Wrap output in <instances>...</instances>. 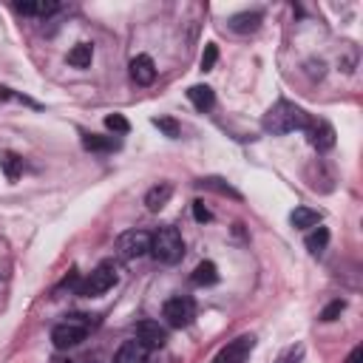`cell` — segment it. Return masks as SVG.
<instances>
[{
  "label": "cell",
  "instance_id": "1",
  "mask_svg": "<svg viewBox=\"0 0 363 363\" xmlns=\"http://www.w3.org/2000/svg\"><path fill=\"white\" fill-rule=\"evenodd\" d=\"M261 125H264L267 133H272V136H284V133H289V130H301V128H306V125H309V116H306V111L298 108L295 102H289V99H278V102L264 113Z\"/></svg>",
  "mask_w": 363,
  "mask_h": 363
},
{
  "label": "cell",
  "instance_id": "2",
  "mask_svg": "<svg viewBox=\"0 0 363 363\" xmlns=\"http://www.w3.org/2000/svg\"><path fill=\"white\" fill-rule=\"evenodd\" d=\"M150 252L159 264H176L184 255V241L176 227H159L156 235H150Z\"/></svg>",
  "mask_w": 363,
  "mask_h": 363
},
{
  "label": "cell",
  "instance_id": "3",
  "mask_svg": "<svg viewBox=\"0 0 363 363\" xmlns=\"http://www.w3.org/2000/svg\"><path fill=\"white\" fill-rule=\"evenodd\" d=\"M88 329H91V323L85 320V315H71V318H65L62 323H57L51 329V340H54L57 349H71V346L85 340Z\"/></svg>",
  "mask_w": 363,
  "mask_h": 363
},
{
  "label": "cell",
  "instance_id": "4",
  "mask_svg": "<svg viewBox=\"0 0 363 363\" xmlns=\"http://www.w3.org/2000/svg\"><path fill=\"white\" fill-rule=\"evenodd\" d=\"M116 284V269H113V264H99L96 269H91V275L88 278H82L79 284H77V292L79 295H88V298H94V295H102V292H108L111 286Z\"/></svg>",
  "mask_w": 363,
  "mask_h": 363
},
{
  "label": "cell",
  "instance_id": "5",
  "mask_svg": "<svg viewBox=\"0 0 363 363\" xmlns=\"http://www.w3.org/2000/svg\"><path fill=\"white\" fill-rule=\"evenodd\" d=\"M113 250H116V255L125 258V261L142 258V255L150 252V235H147L145 230H128V233H122V235L116 238Z\"/></svg>",
  "mask_w": 363,
  "mask_h": 363
},
{
  "label": "cell",
  "instance_id": "6",
  "mask_svg": "<svg viewBox=\"0 0 363 363\" xmlns=\"http://www.w3.org/2000/svg\"><path fill=\"white\" fill-rule=\"evenodd\" d=\"M162 315H164V320H167L173 329H184V326H190L193 318H196V303H193L187 295H176V298L164 301Z\"/></svg>",
  "mask_w": 363,
  "mask_h": 363
},
{
  "label": "cell",
  "instance_id": "7",
  "mask_svg": "<svg viewBox=\"0 0 363 363\" xmlns=\"http://www.w3.org/2000/svg\"><path fill=\"white\" fill-rule=\"evenodd\" d=\"M252 346H255V335H238L235 340H230V343L213 357V363H247Z\"/></svg>",
  "mask_w": 363,
  "mask_h": 363
},
{
  "label": "cell",
  "instance_id": "8",
  "mask_svg": "<svg viewBox=\"0 0 363 363\" xmlns=\"http://www.w3.org/2000/svg\"><path fill=\"white\" fill-rule=\"evenodd\" d=\"M136 340H142L147 349H150V346H153V349H159V346H164V343H167V329H164L159 320L145 318V320H139V323H136Z\"/></svg>",
  "mask_w": 363,
  "mask_h": 363
},
{
  "label": "cell",
  "instance_id": "9",
  "mask_svg": "<svg viewBox=\"0 0 363 363\" xmlns=\"http://www.w3.org/2000/svg\"><path fill=\"white\" fill-rule=\"evenodd\" d=\"M309 142H312V147L315 150H332L335 147V128L329 125V122H323V119H318L312 128H309Z\"/></svg>",
  "mask_w": 363,
  "mask_h": 363
},
{
  "label": "cell",
  "instance_id": "10",
  "mask_svg": "<svg viewBox=\"0 0 363 363\" xmlns=\"http://www.w3.org/2000/svg\"><path fill=\"white\" fill-rule=\"evenodd\" d=\"M130 77H133L139 85H150V82L156 79V65H153V60H150L147 54H136V57L130 60Z\"/></svg>",
  "mask_w": 363,
  "mask_h": 363
},
{
  "label": "cell",
  "instance_id": "11",
  "mask_svg": "<svg viewBox=\"0 0 363 363\" xmlns=\"http://www.w3.org/2000/svg\"><path fill=\"white\" fill-rule=\"evenodd\" d=\"M261 11H238V14H233L230 20H227V26L235 31V34H252V31H258V26H261Z\"/></svg>",
  "mask_w": 363,
  "mask_h": 363
},
{
  "label": "cell",
  "instance_id": "12",
  "mask_svg": "<svg viewBox=\"0 0 363 363\" xmlns=\"http://www.w3.org/2000/svg\"><path fill=\"white\" fill-rule=\"evenodd\" d=\"M116 363H147V346L142 340H125L116 352Z\"/></svg>",
  "mask_w": 363,
  "mask_h": 363
},
{
  "label": "cell",
  "instance_id": "13",
  "mask_svg": "<svg viewBox=\"0 0 363 363\" xmlns=\"http://www.w3.org/2000/svg\"><path fill=\"white\" fill-rule=\"evenodd\" d=\"M187 99L193 102L196 111H210L216 105V94L210 85H190L187 88Z\"/></svg>",
  "mask_w": 363,
  "mask_h": 363
},
{
  "label": "cell",
  "instance_id": "14",
  "mask_svg": "<svg viewBox=\"0 0 363 363\" xmlns=\"http://www.w3.org/2000/svg\"><path fill=\"white\" fill-rule=\"evenodd\" d=\"M60 9L57 0H31V3H14V11L20 14H37V17H48Z\"/></svg>",
  "mask_w": 363,
  "mask_h": 363
},
{
  "label": "cell",
  "instance_id": "15",
  "mask_svg": "<svg viewBox=\"0 0 363 363\" xmlns=\"http://www.w3.org/2000/svg\"><path fill=\"white\" fill-rule=\"evenodd\" d=\"M170 196H173V187L170 184H156V187L147 190L145 204H147V210H162L170 201Z\"/></svg>",
  "mask_w": 363,
  "mask_h": 363
},
{
  "label": "cell",
  "instance_id": "16",
  "mask_svg": "<svg viewBox=\"0 0 363 363\" xmlns=\"http://www.w3.org/2000/svg\"><path fill=\"white\" fill-rule=\"evenodd\" d=\"M190 281H193L196 286H210V284H216V281H218V269H216V264H213V261H201V264L193 269Z\"/></svg>",
  "mask_w": 363,
  "mask_h": 363
},
{
  "label": "cell",
  "instance_id": "17",
  "mask_svg": "<svg viewBox=\"0 0 363 363\" xmlns=\"http://www.w3.org/2000/svg\"><path fill=\"white\" fill-rule=\"evenodd\" d=\"M91 60H94V48H91L88 43H77V45L68 51V62H71L74 68H88Z\"/></svg>",
  "mask_w": 363,
  "mask_h": 363
},
{
  "label": "cell",
  "instance_id": "18",
  "mask_svg": "<svg viewBox=\"0 0 363 363\" xmlns=\"http://www.w3.org/2000/svg\"><path fill=\"white\" fill-rule=\"evenodd\" d=\"M0 167H3V173H6V179H9V182H17V179H20V173H23V159H20L17 153L6 150V153L0 156Z\"/></svg>",
  "mask_w": 363,
  "mask_h": 363
},
{
  "label": "cell",
  "instance_id": "19",
  "mask_svg": "<svg viewBox=\"0 0 363 363\" xmlns=\"http://www.w3.org/2000/svg\"><path fill=\"white\" fill-rule=\"evenodd\" d=\"M289 221L295 224V227H318L320 224V213L318 210H309V207H295L292 210V216H289Z\"/></svg>",
  "mask_w": 363,
  "mask_h": 363
},
{
  "label": "cell",
  "instance_id": "20",
  "mask_svg": "<svg viewBox=\"0 0 363 363\" xmlns=\"http://www.w3.org/2000/svg\"><path fill=\"white\" fill-rule=\"evenodd\" d=\"M82 145L88 150H113V147H119V142L113 136H99V133H85L82 136Z\"/></svg>",
  "mask_w": 363,
  "mask_h": 363
},
{
  "label": "cell",
  "instance_id": "21",
  "mask_svg": "<svg viewBox=\"0 0 363 363\" xmlns=\"http://www.w3.org/2000/svg\"><path fill=\"white\" fill-rule=\"evenodd\" d=\"M326 244H329V230H326V227H318V230H312V233L306 235V250H309L312 255H320V252L326 250Z\"/></svg>",
  "mask_w": 363,
  "mask_h": 363
},
{
  "label": "cell",
  "instance_id": "22",
  "mask_svg": "<svg viewBox=\"0 0 363 363\" xmlns=\"http://www.w3.org/2000/svg\"><path fill=\"white\" fill-rule=\"evenodd\" d=\"M105 128L113 130V133H128V130H130V122H128L122 113H108V116H105Z\"/></svg>",
  "mask_w": 363,
  "mask_h": 363
},
{
  "label": "cell",
  "instance_id": "23",
  "mask_svg": "<svg viewBox=\"0 0 363 363\" xmlns=\"http://www.w3.org/2000/svg\"><path fill=\"white\" fill-rule=\"evenodd\" d=\"M201 184H204V187H210V190H216V193H221V196H233V199H241V193H238V190H233L230 184H224L221 179H201Z\"/></svg>",
  "mask_w": 363,
  "mask_h": 363
},
{
  "label": "cell",
  "instance_id": "24",
  "mask_svg": "<svg viewBox=\"0 0 363 363\" xmlns=\"http://www.w3.org/2000/svg\"><path fill=\"white\" fill-rule=\"evenodd\" d=\"M153 125H156L159 130H164L170 139H176V136H179V122H176V119H170V116H156V119H153Z\"/></svg>",
  "mask_w": 363,
  "mask_h": 363
},
{
  "label": "cell",
  "instance_id": "25",
  "mask_svg": "<svg viewBox=\"0 0 363 363\" xmlns=\"http://www.w3.org/2000/svg\"><path fill=\"white\" fill-rule=\"evenodd\" d=\"M216 60H218V48H216V43H207L204 54H201V71H210L216 65Z\"/></svg>",
  "mask_w": 363,
  "mask_h": 363
},
{
  "label": "cell",
  "instance_id": "26",
  "mask_svg": "<svg viewBox=\"0 0 363 363\" xmlns=\"http://www.w3.org/2000/svg\"><path fill=\"white\" fill-rule=\"evenodd\" d=\"M343 309H346V303H343V301H332V303L320 312V320H326V323H329V320L340 318V312H343Z\"/></svg>",
  "mask_w": 363,
  "mask_h": 363
},
{
  "label": "cell",
  "instance_id": "27",
  "mask_svg": "<svg viewBox=\"0 0 363 363\" xmlns=\"http://www.w3.org/2000/svg\"><path fill=\"white\" fill-rule=\"evenodd\" d=\"M193 218H196L199 224H204V221H210V218H213V213L204 207V201H193Z\"/></svg>",
  "mask_w": 363,
  "mask_h": 363
},
{
  "label": "cell",
  "instance_id": "28",
  "mask_svg": "<svg viewBox=\"0 0 363 363\" xmlns=\"http://www.w3.org/2000/svg\"><path fill=\"white\" fill-rule=\"evenodd\" d=\"M301 354H303V349H301V346H292V349H286V352H284V357H281L278 363H295Z\"/></svg>",
  "mask_w": 363,
  "mask_h": 363
},
{
  "label": "cell",
  "instance_id": "29",
  "mask_svg": "<svg viewBox=\"0 0 363 363\" xmlns=\"http://www.w3.org/2000/svg\"><path fill=\"white\" fill-rule=\"evenodd\" d=\"M346 363H363V346H354L352 354L346 357Z\"/></svg>",
  "mask_w": 363,
  "mask_h": 363
}]
</instances>
